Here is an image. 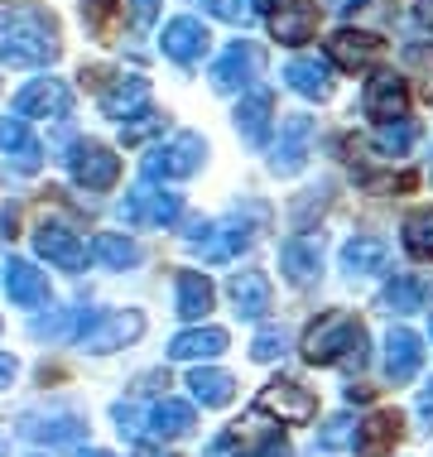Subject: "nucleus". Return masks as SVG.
<instances>
[{
	"label": "nucleus",
	"instance_id": "f257e3e1",
	"mask_svg": "<svg viewBox=\"0 0 433 457\" xmlns=\"http://www.w3.org/2000/svg\"><path fill=\"white\" fill-rule=\"evenodd\" d=\"M58 54H63L58 20L44 5H34V0L0 5V58L10 68H48Z\"/></svg>",
	"mask_w": 433,
	"mask_h": 457
},
{
	"label": "nucleus",
	"instance_id": "f03ea898",
	"mask_svg": "<svg viewBox=\"0 0 433 457\" xmlns=\"http://www.w3.org/2000/svg\"><path fill=\"white\" fill-rule=\"evenodd\" d=\"M265 207H255V217L246 221L241 212H231V217H221V221H188V231H183V241H188V251H197L203 261H237L241 251H251L255 237H260V227H265Z\"/></svg>",
	"mask_w": 433,
	"mask_h": 457
},
{
	"label": "nucleus",
	"instance_id": "7ed1b4c3",
	"mask_svg": "<svg viewBox=\"0 0 433 457\" xmlns=\"http://www.w3.org/2000/svg\"><path fill=\"white\" fill-rule=\"evenodd\" d=\"M304 356L308 366H337V361H366V328L352 313H328L308 328L304 337Z\"/></svg>",
	"mask_w": 433,
	"mask_h": 457
},
{
	"label": "nucleus",
	"instance_id": "20e7f679",
	"mask_svg": "<svg viewBox=\"0 0 433 457\" xmlns=\"http://www.w3.org/2000/svg\"><path fill=\"white\" fill-rule=\"evenodd\" d=\"M203 159H207V140L193 130H183V135H173V140L154 145L140 169H145V179H188L203 169Z\"/></svg>",
	"mask_w": 433,
	"mask_h": 457
},
{
	"label": "nucleus",
	"instance_id": "39448f33",
	"mask_svg": "<svg viewBox=\"0 0 433 457\" xmlns=\"http://www.w3.org/2000/svg\"><path fill=\"white\" fill-rule=\"evenodd\" d=\"M68 169L87 193H106V188H116V179H121V154L102 140H78L68 154Z\"/></svg>",
	"mask_w": 433,
	"mask_h": 457
},
{
	"label": "nucleus",
	"instance_id": "423d86ee",
	"mask_svg": "<svg viewBox=\"0 0 433 457\" xmlns=\"http://www.w3.org/2000/svg\"><path fill=\"white\" fill-rule=\"evenodd\" d=\"M145 332V318L135 313V308H116V313H92V323L82 328V352H96V356H106V352H116V347H126V342H135Z\"/></svg>",
	"mask_w": 433,
	"mask_h": 457
},
{
	"label": "nucleus",
	"instance_id": "0eeeda50",
	"mask_svg": "<svg viewBox=\"0 0 433 457\" xmlns=\"http://www.w3.org/2000/svg\"><path fill=\"white\" fill-rule=\"evenodd\" d=\"M179 212H183V197L164 193V188H150V183H140V188L126 193V203H121V221H126V227H169V221H179Z\"/></svg>",
	"mask_w": 433,
	"mask_h": 457
},
{
	"label": "nucleus",
	"instance_id": "6e6552de",
	"mask_svg": "<svg viewBox=\"0 0 433 457\" xmlns=\"http://www.w3.org/2000/svg\"><path fill=\"white\" fill-rule=\"evenodd\" d=\"M72 111V87L63 78H34L29 87H24L20 96H15V116H24V120H63Z\"/></svg>",
	"mask_w": 433,
	"mask_h": 457
},
{
	"label": "nucleus",
	"instance_id": "1a4fd4ad",
	"mask_svg": "<svg viewBox=\"0 0 433 457\" xmlns=\"http://www.w3.org/2000/svg\"><path fill=\"white\" fill-rule=\"evenodd\" d=\"M270 34L279 44H308L318 34V5L313 0H265Z\"/></svg>",
	"mask_w": 433,
	"mask_h": 457
},
{
	"label": "nucleus",
	"instance_id": "9d476101",
	"mask_svg": "<svg viewBox=\"0 0 433 457\" xmlns=\"http://www.w3.org/2000/svg\"><path fill=\"white\" fill-rule=\"evenodd\" d=\"M260 63H265V54H260L255 44L237 39V44H231L227 54L212 63V87H217V92H241V87H251V82L260 78Z\"/></svg>",
	"mask_w": 433,
	"mask_h": 457
},
{
	"label": "nucleus",
	"instance_id": "9b49d317",
	"mask_svg": "<svg viewBox=\"0 0 433 457\" xmlns=\"http://www.w3.org/2000/svg\"><path fill=\"white\" fill-rule=\"evenodd\" d=\"M308 140H313V120L308 116H284L279 120V140L275 150H270V169L275 174H299V169L308 164Z\"/></svg>",
	"mask_w": 433,
	"mask_h": 457
},
{
	"label": "nucleus",
	"instance_id": "f8f14e48",
	"mask_svg": "<svg viewBox=\"0 0 433 457\" xmlns=\"http://www.w3.org/2000/svg\"><path fill=\"white\" fill-rule=\"evenodd\" d=\"M164 54L173 58L179 68H193V63H203V54L212 48V34L203 29V20H193V15H179V20H169L164 24Z\"/></svg>",
	"mask_w": 433,
	"mask_h": 457
},
{
	"label": "nucleus",
	"instance_id": "ddd939ff",
	"mask_svg": "<svg viewBox=\"0 0 433 457\" xmlns=\"http://www.w3.org/2000/svg\"><path fill=\"white\" fill-rule=\"evenodd\" d=\"M255 404H260V414H279V419H289V424H308V419L318 414V400L299 386V380H275V386H265Z\"/></svg>",
	"mask_w": 433,
	"mask_h": 457
},
{
	"label": "nucleus",
	"instance_id": "4468645a",
	"mask_svg": "<svg viewBox=\"0 0 433 457\" xmlns=\"http://www.w3.org/2000/svg\"><path fill=\"white\" fill-rule=\"evenodd\" d=\"M404 106H410V87H404L400 72H376V78L366 82V116L371 120H400Z\"/></svg>",
	"mask_w": 433,
	"mask_h": 457
},
{
	"label": "nucleus",
	"instance_id": "2eb2a0df",
	"mask_svg": "<svg viewBox=\"0 0 433 457\" xmlns=\"http://www.w3.org/2000/svg\"><path fill=\"white\" fill-rule=\"evenodd\" d=\"M0 150H5V159L20 169V174H39L44 145L29 135V120H24V116H5V120H0Z\"/></svg>",
	"mask_w": 433,
	"mask_h": 457
},
{
	"label": "nucleus",
	"instance_id": "dca6fc26",
	"mask_svg": "<svg viewBox=\"0 0 433 457\" xmlns=\"http://www.w3.org/2000/svg\"><path fill=\"white\" fill-rule=\"evenodd\" d=\"M419 366H424V342H419L410 328H395L386 337V376H390V386L414 380Z\"/></svg>",
	"mask_w": 433,
	"mask_h": 457
},
{
	"label": "nucleus",
	"instance_id": "f3484780",
	"mask_svg": "<svg viewBox=\"0 0 433 457\" xmlns=\"http://www.w3.org/2000/svg\"><path fill=\"white\" fill-rule=\"evenodd\" d=\"M328 54H332V63H337V68H346V72H362V68H371L380 54H386V44H380L376 34L342 29V34H332V39H328Z\"/></svg>",
	"mask_w": 433,
	"mask_h": 457
},
{
	"label": "nucleus",
	"instance_id": "a211bd4d",
	"mask_svg": "<svg viewBox=\"0 0 433 457\" xmlns=\"http://www.w3.org/2000/svg\"><path fill=\"white\" fill-rule=\"evenodd\" d=\"M284 82H289L299 96H308V102H323V96H332V72L318 54H299L284 63Z\"/></svg>",
	"mask_w": 433,
	"mask_h": 457
},
{
	"label": "nucleus",
	"instance_id": "6ab92c4d",
	"mask_svg": "<svg viewBox=\"0 0 433 457\" xmlns=\"http://www.w3.org/2000/svg\"><path fill=\"white\" fill-rule=\"evenodd\" d=\"M279 270L289 275V284H313L323 275V245L313 237H289L279 245Z\"/></svg>",
	"mask_w": 433,
	"mask_h": 457
},
{
	"label": "nucleus",
	"instance_id": "aec40b11",
	"mask_svg": "<svg viewBox=\"0 0 433 457\" xmlns=\"http://www.w3.org/2000/svg\"><path fill=\"white\" fill-rule=\"evenodd\" d=\"M34 251H39L48 265H58V270H82L87 265V245L72 237L68 227H39L34 231Z\"/></svg>",
	"mask_w": 433,
	"mask_h": 457
},
{
	"label": "nucleus",
	"instance_id": "412c9836",
	"mask_svg": "<svg viewBox=\"0 0 433 457\" xmlns=\"http://www.w3.org/2000/svg\"><path fill=\"white\" fill-rule=\"evenodd\" d=\"M20 434L34 438V443H78L87 434V424L78 414H24Z\"/></svg>",
	"mask_w": 433,
	"mask_h": 457
},
{
	"label": "nucleus",
	"instance_id": "4be33fe9",
	"mask_svg": "<svg viewBox=\"0 0 433 457\" xmlns=\"http://www.w3.org/2000/svg\"><path fill=\"white\" fill-rule=\"evenodd\" d=\"M270 116H275V96H270L265 87L246 92L241 106H237V130H241V140H246V145H265Z\"/></svg>",
	"mask_w": 433,
	"mask_h": 457
},
{
	"label": "nucleus",
	"instance_id": "5701e85b",
	"mask_svg": "<svg viewBox=\"0 0 433 457\" xmlns=\"http://www.w3.org/2000/svg\"><path fill=\"white\" fill-rule=\"evenodd\" d=\"M227 352V332L221 328H188L169 342V356L173 361H212V356Z\"/></svg>",
	"mask_w": 433,
	"mask_h": 457
},
{
	"label": "nucleus",
	"instance_id": "b1692460",
	"mask_svg": "<svg viewBox=\"0 0 433 457\" xmlns=\"http://www.w3.org/2000/svg\"><path fill=\"white\" fill-rule=\"evenodd\" d=\"M212 299H217L212 279L197 275V270H183V275L173 279V303H179L183 318H207L212 313Z\"/></svg>",
	"mask_w": 433,
	"mask_h": 457
},
{
	"label": "nucleus",
	"instance_id": "393cba45",
	"mask_svg": "<svg viewBox=\"0 0 433 457\" xmlns=\"http://www.w3.org/2000/svg\"><path fill=\"white\" fill-rule=\"evenodd\" d=\"M5 289H10V303H20V308H39L48 299L44 270H34L29 261H10L5 265Z\"/></svg>",
	"mask_w": 433,
	"mask_h": 457
},
{
	"label": "nucleus",
	"instance_id": "a878e982",
	"mask_svg": "<svg viewBox=\"0 0 433 457\" xmlns=\"http://www.w3.org/2000/svg\"><path fill=\"white\" fill-rule=\"evenodd\" d=\"M227 294H231V303H237L241 318H265V308H270V279L260 275V270H241V275H231Z\"/></svg>",
	"mask_w": 433,
	"mask_h": 457
},
{
	"label": "nucleus",
	"instance_id": "bb28decb",
	"mask_svg": "<svg viewBox=\"0 0 433 457\" xmlns=\"http://www.w3.org/2000/svg\"><path fill=\"white\" fill-rule=\"evenodd\" d=\"M400 438V419L395 414H371L366 424H356V457H386Z\"/></svg>",
	"mask_w": 433,
	"mask_h": 457
},
{
	"label": "nucleus",
	"instance_id": "cd10ccee",
	"mask_svg": "<svg viewBox=\"0 0 433 457\" xmlns=\"http://www.w3.org/2000/svg\"><path fill=\"white\" fill-rule=\"evenodd\" d=\"M145 102H150V78H116L102 92V111H106V116H116V120L135 116Z\"/></svg>",
	"mask_w": 433,
	"mask_h": 457
},
{
	"label": "nucleus",
	"instance_id": "c85d7f7f",
	"mask_svg": "<svg viewBox=\"0 0 433 457\" xmlns=\"http://www.w3.org/2000/svg\"><path fill=\"white\" fill-rule=\"evenodd\" d=\"M193 404H183V400H159L154 410H150V434L159 443H173V438H188L193 434Z\"/></svg>",
	"mask_w": 433,
	"mask_h": 457
},
{
	"label": "nucleus",
	"instance_id": "c756f323",
	"mask_svg": "<svg viewBox=\"0 0 433 457\" xmlns=\"http://www.w3.org/2000/svg\"><path fill=\"white\" fill-rule=\"evenodd\" d=\"M188 390H193V400L203 404V410H221V404H231V395H237V380H231L227 370L197 366L188 376Z\"/></svg>",
	"mask_w": 433,
	"mask_h": 457
},
{
	"label": "nucleus",
	"instance_id": "7c9ffc66",
	"mask_svg": "<svg viewBox=\"0 0 433 457\" xmlns=\"http://www.w3.org/2000/svg\"><path fill=\"white\" fill-rule=\"evenodd\" d=\"M390 251L380 237H352L342 245V270L346 275H376V270H386Z\"/></svg>",
	"mask_w": 433,
	"mask_h": 457
},
{
	"label": "nucleus",
	"instance_id": "2f4dec72",
	"mask_svg": "<svg viewBox=\"0 0 433 457\" xmlns=\"http://www.w3.org/2000/svg\"><path fill=\"white\" fill-rule=\"evenodd\" d=\"M92 323V313L87 308H58V313H48V318H34L29 332L34 337H48V342H68V337H82V328Z\"/></svg>",
	"mask_w": 433,
	"mask_h": 457
},
{
	"label": "nucleus",
	"instance_id": "473e14b6",
	"mask_svg": "<svg viewBox=\"0 0 433 457\" xmlns=\"http://www.w3.org/2000/svg\"><path fill=\"white\" fill-rule=\"evenodd\" d=\"M92 255H96L106 270H130V265H140V245H135L130 237H116V231H102V237L92 241Z\"/></svg>",
	"mask_w": 433,
	"mask_h": 457
},
{
	"label": "nucleus",
	"instance_id": "72a5a7b5",
	"mask_svg": "<svg viewBox=\"0 0 433 457\" xmlns=\"http://www.w3.org/2000/svg\"><path fill=\"white\" fill-rule=\"evenodd\" d=\"M380 308H386V313H419V308H424V284L419 279H410V275H400V279H390L386 284V294H380Z\"/></svg>",
	"mask_w": 433,
	"mask_h": 457
},
{
	"label": "nucleus",
	"instance_id": "f704fd0d",
	"mask_svg": "<svg viewBox=\"0 0 433 457\" xmlns=\"http://www.w3.org/2000/svg\"><path fill=\"white\" fill-rule=\"evenodd\" d=\"M371 140H376V150L390 154V159L395 154H410L414 140H419V126H414V120H386V126H376Z\"/></svg>",
	"mask_w": 433,
	"mask_h": 457
},
{
	"label": "nucleus",
	"instance_id": "c9c22d12",
	"mask_svg": "<svg viewBox=\"0 0 433 457\" xmlns=\"http://www.w3.org/2000/svg\"><path fill=\"white\" fill-rule=\"evenodd\" d=\"M404 245L419 261H433V207H419V212L404 217Z\"/></svg>",
	"mask_w": 433,
	"mask_h": 457
},
{
	"label": "nucleus",
	"instance_id": "e433bc0d",
	"mask_svg": "<svg viewBox=\"0 0 433 457\" xmlns=\"http://www.w3.org/2000/svg\"><path fill=\"white\" fill-rule=\"evenodd\" d=\"M284 347H289V332L284 328H260L251 342V356L255 361H275V356H284Z\"/></svg>",
	"mask_w": 433,
	"mask_h": 457
},
{
	"label": "nucleus",
	"instance_id": "4c0bfd02",
	"mask_svg": "<svg viewBox=\"0 0 433 457\" xmlns=\"http://www.w3.org/2000/svg\"><path fill=\"white\" fill-rule=\"evenodd\" d=\"M346 443H356V424H352L346 414L328 419V428L318 434V448H323V453H332V448H346Z\"/></svg>",
	"mask_w": 433,
	"mask_h": 457
},
{
	"label": "nucleus",
	"instance_id": "58836bf2",
	"mask_svg": "<svg viewBox=\"0 0 433 457\" xmlns=\"http://www.w3.org/2000/svg\"><path fill=\"white\" fill-rule=\"evenodd\" d=\"M116 10H121V0H82V20L92 24V34H106Z\"/></svg>",
	"mask_w": 433,
	"mask_h": 457
},
{
	"label": "nucleus",
	"instance_id": "ea45409f",
	"mask_svg": "<svg viewBox=\"0 0 433 457\" xmlns=\"http://www.w3.org/2000/svg\"><path fill=\"white\" fill-rule=\"evenodd\" d=\"M212 10H217V15H221V20H231V24H246V20H251V15H255V10H251V5H246V0H217V5H212Z\"/></svg>",
	"mask_w": 433,
	"mask_h": 457
},
{
	"label": "nucleus",
	"instance_id": "a19ab883",
	"mask_svg": "<svg viewBox=\"0 0 433 457\" xmlns=\"http://www.w3.org/2000/svg\"><path fill=\"white\" fill-rule=\"evenodd\" d=\"M116 428L121 434H140V410L135 404H116Z\"/></svg>",
	"mask_w": 433,
	"mask_h": 457
},
{
	"label": "nucleus",
	"instance_id": "79ce46f5",
	"mask_svg": "<svg viewBox=\"0 0 433 457\" xmlns=\"http://www.w3.org/2000/svg\"><path fill=\"white\" fill-rule=\"evenodd\" d=\"M154 15H159V0H130V20L140 24V29H145Z\"/></svg>",
	"mask_w": 433,
	"mask_h": 457
},
{
	"label": "nucleus",
	"instance_id": "37998d69",
	"mask_svg": "<svg viewBox=\"0 0 433 457\" xmlns=\"http://www.w3.org/2000/svg\"><path fill=\"white\" fill-rule=\"evenodd\" d=\"M255 457H294V453H289V443H284V438H265Z\"/></svg>",
	"mask_w": 433,
	"mask_h": 457
},
{
	"label": "nucleus",
	"instance_id": "c03bdc74",
	"mask_svg": "<svg viewBox=\"0 0 433 457\" xmlns=\"http://www.w3.org/2000/svg\"><path fill=\"white\" fill-rule=\"evenodd\" d=\"M10 380H15V356H5V352H0V390H5Z\"/></svg>",
	"mask_w": 433,
	"mask_h": 457
},
{
	"label": "nucleus",
	"instance_id": "a18cd8bd",
	"mask_svg": "<svg viewBox=\"0 0 433 457\" xmlns=\"http://www.w3.org/2000/svg\"><path fill=\"white\" fill-rule=\"evenodd\" d=\"M207 457H237V438H217V443H212V453H207Z\"/></svg>",
	"mask_w": 433,
	"mask_h": 457
},
{
	"label": "nucleus",
	"instance_id": "49530a36",
	"mask_svg": "<svg viewBox=\"0 0 433 457\" xmlns=\"http://www.w3.org/2000/svg\"><path fill=\"white\" fill-rule=\"evenodd\" d=\"M419 414H424V419H433V380H429L424 390H419Z\"/></svg>",
	"mask_w": 433,
	"mask_h": 457
},
{
	"label": "nucleus",
	"instance_id": "de8ad7c7",
	"mask_svg": "<svg viewBox=\"0 0 433 457\" xmlns=\"http://www.w3.org/2000/svg\"><path fill=\"white\" fill-rule=\"evenodd\" d=\"M414 15H419V24H433V0H419Z\"/></svg>",
	"mask_w": 433,
	"mask_h": 457
},
{
	"label": "nucleus",
	"instance_id": "09e8293b",
	"mask_svg": "<svg viewBox=\"0 0 433 457\" xmlns=\"http://www.w3.org/2000/svg\"><path fill=\"white\" fill-rule=\"evenodd\" d=\"M352 5H366V0H332V10H352Z\"/></svg>",
	"mask_w": 433,
	"mask_h": 457
},
{
	"label": "nucleus",
	"instance_id": "8fccbe9b",
	"mask_svg": "<svg viewBox=\"0 0 433 457\" xmlns=\"http://www.w3.org/2000/svg\"><path fill=\"white\" fill-rule=\"evenodd\" d=\"M78 457H111V453H102V448H87V453H78Z\"/></svg>",
	"mask_w": 433,
	"mask_h": 457
},
{
	"label": "nucleus",
	"instance_id": "3c124183",
	"mask_svg": "<svg viewBox=\"0 0 433 457\" xmlns=\"http://www.w3.org/2000/svg\"><path fill=\"white\" fill-rule=\"evenodd\" d=\"M140 457H159V453H140Z\"/></svg>",
	"mask_w": 433,
	"mask_h": 457
},
{
	"label": "nucleus",
	"instance_id": "603ef678",
	"mask_svg": "<svg viewBox=\"0 0 433 457\" xmlns=\"http://www.w3.org/2000/svg\"><path fill=\"white\" fill-rule=\"evenodd\" d=\"M203 5H217V0H203Z\"/></svg>",
	"mask_w": 433,
	"mask_h": 457
},
{
	"label": "nucleus",
	"instance_id": "864d4df0",
	"mask_svg": "<svg viewBox=\"0 0 433 457\" xmlns=\"http://www.w3.org/2000/svg\"><path fill=\"white\" fill-rule=\"evenodd\" d=\"M429 337H433V328H429Z\"/></svg>",
	"mask_w": 433,
	"mask_h": 457
}]
</instances>
